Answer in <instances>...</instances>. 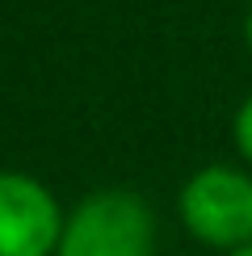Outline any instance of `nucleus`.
Here are the masks:
<instances>
[{
  "mask_svg": "<svg viewBox=\"0 0 252 256\" xmlns=\"http://www.w3.org/2000/svg\"><path fill=\"white\" fill-rule=\"evenodd\" d=\"M244 38H248V50H252V8H248V17H244Z\"/></svg>",
  "mask_w": 252,
  "mask_h": 256,
  "instance_id": "5",
  "label": "nucleus"
},
{
  "mask_svg": "<svg viewBox=\"0 0 252 256\" xmlns=\"http://www.w3.org/2000/svg\"><path fill=\"white\" fill-rule=\"evenodd\" d=\"M231 256H252V244H248V248H240V252H231Z\"/></svg>",
  "mask_w": 252,
  "mask_h": 256,
  "instance_id": "6",
  "label": "nucleus"
},
{
  "mask_svg": "<svg viewBox=\"0 0 252 256\" xmlns=\"http://www.w3.org/2000/svg\"><path fill=\"white\" fill-rule=\"evenodd\" d=\"M55 194L30 172H0V256H55L63 240Z\"/></svg>",
  "mask_w": 252,
  "mask_h": 256,
  "instance_id": "3",
  "label": "nucleus"
},
{
  "mask_svg": "<svg viewBox=\"0 0 252 256\" xmlns=\"http://www.w3.org/2000/svg\"><path fill=\"white\" fill-rule=\"evenodd\" d=\"M231 138H236V152L244 156V164L252 168V97H244V105L231 118Z\"/></svg>",
  "mask_w": 252,
  "mask_h": 256,
  "instance_id": "4",
  "label": "nucleus"
},
{
  "mask_svg": "<svg viewBox=\"0 0 252 256\" xmlns=\"http://www.w3.org/2000/svg\"><path fill=\"white\" fill-rule=\"evenodd\" d=\"M156 218L134 189H97L63 218L55 256H152Z\"/></svg>",
  "mask_w": 252,
  "mask_h": 256,
  "instance_id": "1",
  "label": "nucleus"
},
{
  "mask_svg": "<svg viewBox=\"0 0 252 256\" xmlns=\"http://www.w3.org/2000/svg\"><path fill=\"white\" fill-rule=\"evenodd\" d=\"M185 231L206 248L240 252L252 244V176L231 164H206L176 194Z\"/></svg>",
  "mask_w": 252,
  "mask_h": 256,
  "instance_id": "2",
  "label": "nucleus"
}]
</instances>
